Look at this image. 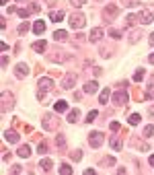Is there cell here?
<instances>
[{"instance_id":"cell-1","label":"cell","mask_w":154,"mask_h":175,"mask_svg":"<svg viewBox=\"0 0 154 175\" xmlns=\"http://www.w3.org/2000/svg\"><path fill=\"white\" fill-rule=\"evenodd\" d=\"M58 124H60V118H55L54 113H45V118H43V128H45L47 132L58 130Z\"/></svg>"},{"instance_id":"cell-2","label":"cell","mask_w":154,"mask_h":175,"mask_svg":"<svg viewBox=\"0 0 154 175\" xmlns=\"http://www.w3.org/2000/svg\"><path fill=\"white\" fill-rule=\"evenodd\" d=\"M68 23H70V27H72V29H82V27H84V23H86V19H84V15L74 12V15L68 19Z\"/></svg>"},{"instance_id":"cell-3","label":"cell","mask_w":154,"mask_h":175,"mask_svg":"<svg viewBox=\"0 0 154 175\" xmlns=\"http://www.w3.org/2000/svg\"><path fill=\"white\" fill-rule=\"evenodd\" d=\"M10 105H15V99H12V95L10 93H2V113H6V111L10 109Z\"/></svg>"},{"instance_id":"cell-4","label":"cell","mask_w":154,"mask_h":175,"mask_svg":"<svg viewBox=\"0 0 154 175\" xmlns=\"http://www.w3.org/2000/svg\"><path fill=\"white\" fill-rule=\"evenodd\" d=\"M152 19H154V15H152V10H140V15H138V21L140 23H144V25H150L152 23Z\"/></svg>"},{"instance_id":"cell-5","label":"cell","mask_w":154,"mask_h":175,"mask_svg":"<svg viewBox=\"0 0 154 175\" xmlns=\"http://www.w3.org/2000/svg\"><path fill=\"white\" fill-rule=\"evenodd\" d=\"M74 85H76V74L74 72H68V74L62 78V87H64V89H72Z\"/></svg>"},{"instance_id":"cell-6","label":"cell","mask_w":154,"mask_h":175,"mask_svg":"<svg viewBox=\"0 0 154 175\" xmlns=\"http://www.w3.org/2000/svg\"><path fill=\"white\" fill-rule=\"evenodd\" d=\"M89 142H90V146L99 148V146L103 144V134H101V132H93V134L89 136Z\"/></svg>"},{"instance_id":"cell-7","label":"cell","mask_w":154,"mask_h":175,"mask_svg":"<svg viewBox=\"0 0 154 175\" xmlns=\"http://www.w3.org/2000/svg\"><path fill=\"white\" fill-rule=\"evenodd\" d=\"M117 12H119V8H117L115 4H109V6H105V10H103V17H105V21H111L115 15H117Z\"/></svg>"},{"instance_id":"cell-8","label":"cell","mask_w":154,"mask_h":175,"mask_svg":"<svg viewBox=\"0 0 154 175\" xmlns=\"http://www.w3.org/2000/svg\"><path fill=\"white\" fill-rule=\"evenodd\" d=\"M47 60L58 62V64H60V62H66V60H68V56H66V54H60V52H50V54H47Z\"/></svg>"},{"instance_id":"cell-9","label":"cell","mask_w":154,"mask_h":175,"mask_svg":"<svg viewBox=\"0 0 154 175\" xmlns=\"http://www.w3.org/2000/svg\"><path fill=\"white\" fill-rule=\"evenodd\" d=\"M113 101H115L117 105L128 103V93H125V91H117V93H113Z\"/></svg>"},{"instance_id":"cell-10","label":"cell","mask_w":154,"mask_h":175,"mask_svg":"<svg viewBox=\"0 0 154 175\" xmlns=\"http://www.w3.org/2000/svg\"><path fill=\"white\" fill-rule=\"evenodd\" d=\"M89 39L93 41V43H94V41H101V39H103V29H101V27H94V29L90 31Z\"/></svg>"},{"instance_id":"cell-11","label":"cell","mask_w":154,"mask_h":175,"mask_svg":"<svg viewBox=\"0 0 154 175\" xmlns=\"http://www.w3.org/2000/svg\"><path fill=\"white\" fill-rule=\"evenodd\" d=\"M15 74L21 76V78H25V76L29 74V66H27V64H17L15 66Z\"/></svg>"},{"instance_id":"cell-12","label":"cell","mask_w":154,"mask_h":175,"mask_svg":"<svg viewBox=\"0 0 154 175\" xmlns=\"http://www.w3.org/2000/svg\"><path fill=\"white\" fill-rule=\"evenodd\" d=\"M97 89H99V82H97V80H89L84 85V93H89V95H93Z\"/></svg>"},{"instance_id":"cell-13","label":"cell","mask_w":154,"mask_h":175,"mask_svg":"<svg viewBox=\"0 0 154 175\" xmlns=\"http://www.w3.org/2000/svg\"><path fill=\"white\" fill-rule=\"evenodd\" d=\"M51 85H54L51 78H39V91H50Z\"/></svg>"},{"instance_id":"cell-14","label":"cell","mask_w":154,"mask_h":175,"mask_svg":"<svg viewBox=\"0 0 154 175\" xmlns=\"http://www.w3.org/2000/svg\"><path fill=\"white\" fill-rule=\"evenodd\" d=\"M64 17H66V15H64V10H51V12H50V19L54 21V23H60Z\"/></svg>"},{"instance_id":"cell-15","label":"cell","mask_w":154,"mask_h":175,"mask_svg":"<svg viewBox=\"0 0 154 175\" xmlns=\"http://www.w3.org/2000/svg\"><path fill=\"white\" fill-rule=\"evenodd\" d=\"M4 138L8 140V142H19V134H17V132H12V130H6V132H4Z\"/></svg>"},{"instance_id":"cell-16","label":"cell","mask_w":154,"mask_h":175,"mask_svg":"<svg viewBox=\"0 0 154 175\" xmlns=\"http://www.w3.org/2000/svg\"><path fill=\"white\" fill-rule=\"evenodd\" d=\"M54 109L58 111V113H62V111H68V103H66V101H55Z\"/></svg>"},{"instance_id":"cell-17","label":"cell","mask_w":154,"mask_h":175,"mask_svg":"<svg viewBox=\"0 0 154 175\" xmlns=\"http://www.w3.org/2000/svg\"><path fill=\"white\" fill-rule=\"evenodd\" d=\"M58 171H60V175H72V167H70L68 163H62V165L58 167Z\"/></svg>"},{"instance_id":"cell-18","label":"cell","mask_w":154,"mask_h":175,"mask_svg":"<svg viewBox=\"0 0 154 175\" xmlns=\"http://www.w3.org/2000/svg\"><path fill=\"white\" fill-rule=\"evenodd\" d=\"M43 31H45V23H43V21H35V25H33V33L39 35V33H43Z\"/></svg>"},{"instance_id":"cell-19","label":"cell","mask_w":154,"mask_h":175,"mask_svg":"<svg viewBox=\"0 0 154 175\" xmlns=\"http://www.w3.org/2000/svg\"><path fill=\"white\" fill-rule=\"evenodd\" d=\"M45 48H47V43H45V41H35V43L31 45V50H33V52H43Z\"/></svg>"},{"instance_id":"cell-20","label":"cell","mask_w":154,"mask_h":175,"mask_svg":"<svg viewBox=\"0 0 154 175\" xmlns=\"http://www.w3.org/2000/svg\"><path fill=\"white\" fill-rule=\"evenodd\" d=\"M54 39L55 41H66V39H68V33H66V31H55V33H54Z\"/></svg>"},{"instance_id":"cell-21","label":"cell","mask_w":154,"mask_h":175,"mask_svg":"<svg viewBox=\"0 0 154 175\" xmlns=\"http://www.w3.org/2000/svg\"><path fill=\"white\" fill-rule=\"evenodd\" d=\"M31 155V148H29V144H23L19 148V157H23V159H27V157Z\"/></svg>"},{"instance_id":"cell-22","label":"cell","mask_w":154,"mask_h":175,"mask_svg":"<svg viewBox=\"0 0 154 175\" xmlns=\"http://www.w3.org/2000/svg\"><path fill=\"white\" fill-rule=\"evenodd\" d=\"M140 37H142V31H132V33H129V43H136V41H140Z\"/></svg>"},{"instance_id":"cell-23","label":"cell","mask_w":154,"mask_h":175,"mask_svg":"<svg viewBox=\"0 0 154 175\" xmlns=\"http://www.w3.org/2000/svg\"><path fill=\"white\" fill-rule=\"evenodd\" d=\"M146 99H152L154 97V76H152V80H150V85H148V89H146Z\"/></svg>"},{"instance_id":"cell-24","label":"cell","mask_w":154,"mask_h":175,"mask_svg":"<svg viewBox=\"0 0 154 175\" xmlns=\"http://www.w3.org/2000/svg\"><path fill=\"white\" fill-rule=\"evenodd\" d=\"M109 95H111V89H105L103 91V93H101V97H99V101H101V103H109Z\"/></svg>"},{"instance_id":"cell-25","label":"cell","mask_w":154,"mask_h":175,"mask_svg":"<svg viewBox=\"0 0 154 175\" xmlns=\"http://www.w3.org/2000/svg\"><path fill=\"white\" fill-rule=\"evenodd\" d=\"M78 118H80V111H78V109H72V111L68 113V122H70V124H74Z\"/></svg>"},{"instance_id":"cell-26","label":"cell","mask_w":154,"mask_h":175,"mask_svg":"<svg viewBox=\"0 0 154 175\" xmlns=\"http://www.w3.org/2000/svg\"><path fill=\"white\" fill-rule=\"evenodd\" d=\"M51 165H54V163H51V159H43V161H41V163H39V167H41V169L45 171V173H47V171L51 169Z\"/></svg>"},{"instance_id":"cell-27","label":"cell","mask_w":154,"mask_h":175,"mask_svg":"<svg viewBox=\"0 0 154 175\" xmlns=\"http://www.w3.org/2000/svg\"><path fill=\"white\" fill-rule=\"evenodd\" d=\"M128 120H129V124H132V126H138V124H140V115H138V113H132Z\"/></svg>"},{"instance_id":"cell-28","label":"cell","mask_w":154,"mask_h":175,"mask_svg":"<svg viewBox=\"0 0 154 175\" xmlns=\"http://www.w3.org/2000/svg\"><path fill=\"white\" fill-rule=\"evenodd\" d=\"M144 136H146V138H152V136H154V126H146V128H144Z\"/></svg>"},{"instance_id":"cell-29","label":"cell","mask_w":154,"mask_h":175,"mask_svg":"<svg viewBox=\"0 0 154 175\" xmlns=\"http://www.w3.org/2000/svg\"><path fill=\"white\" fill-rule=\"evenodd\" d=\"M136 21H138V17H136V15H128V19H125V27H129V25H134Z\"/></svg>"},{"instance_id":"cell-30","label":"cell","mask_w":154,"mask_h":175,"mask_svg":"<svg viewBox=\"0 0 154 175\" xmlns=\"http://www.w3.org/2000/svg\"><path fill=\"white\" fill-rule=\"evenodd\" d=\"M111 146H113V150H121V140L113 138V140H111Z\"/></svg>"},{"instance_id":"cell-31","label":"cell","mask_w":154,"mask_h":175,"mask_svg":"<svg viewBox=\"0 0 154 175\" xmlns=\"http://www.w3.org/2000/svg\"><path fill=\"white\" fill-rule=\"evenodd\" d=\"M101 165H105V167L115 165V159H113V157H107V159H103V161H101Z\"/></svg>"},{"instance_id":"cell-32","label":"cell","mask_w":154,"mask_h":175,"mask_svg":"<svg viewBox=\"0 0 154 175\" xmlns=\"http://www.w3.org/2000/svg\"><path fill=\"white\" fill-rule=\"evenodd\" d=\"M142 78H144V70L140 68V70H136V74H134V80H136V82H140V80H142Z\"/></svg>"},{"instance_id":"cell-33","label":"cell","mask_w":154,"mask_h":175,"mask_svg":"<svg viewBox=\"0 0 154 175\" xmlns=\"http://www.w3.org/2000/svg\"><path fill=\"white\" fill-rule=\"evenodd\" d=\"M27 31H29V23H21L19 25V33L23 35V33H27Z\"/></svg>"},{"instance_id":"cell-34","label":"cell","mask_w":154,"mask_h":175,"mask_svg":"<svg viewBox=\"0 0 154 175\" xmlns=\"http://www.w3.org/2000/svg\"><path fill=\"white\" fill-rule=\"evenodd\" d=\"M55 142H58V146H60V148H64V146H66V138H64V136H58V138H55Z\"/></svg>"},{"instance_id":"cell-35","label":"cell","mask_w":154,"mask_h":175,"mask_svg":"<svg viewBox=\"0 0 154 175\" xmlns=\"http://www.w3.org/2000/svg\"><path fill=\"white\" fill-rule=\"evenodd\" d=\"M97 115H99L97 111H89V115H86V122H89V124H90V122H94V118H97Z\"/></svg>"},{"instance_id":"cell-36","label":"cell","mask_w":154,"mask_h":175,"mask_svg":"<svg viewBox=\"0 0 154 175\" xmlns=\"http://www.w3.org/2000/svg\"><path fill=\"white\" fill-rule=\"evenodd\" d=\"M109 35L113 37V39H119V37H121V33H119L117 29H111V31H109Z\"/></svg>"},{"instance_id":"cell-37","label":"cell","mask_w":154,"mask_h":175,"mask_svg":"<svg viewBox=\"0 0 154 175\" xmlns=\"http://www.w3.org/2000/svg\"><path fill=\"white\" fill-rule=\"evenodd\" d=\"M72 159L80 161V159H82V150H74V152H72Z\"/></svg>"},{"instance_id":"cell-38","label":"cell","mask_w":154,"mask_h":175,"mask_svg":"<svg viewBox=\"0 0 154 175\" xmlns=\"http://www.w3.org/2000/svg\"><path fill=\"white\" fill-rule=\"evenodd\" d=\"M37 152L45 155V152H47V144H45V142H39V150H37Z\"/></svg>"},{"instance_id":"cell-39","label":"cell","mask_w":154,"mask_h":175,"mask_svg":"<svg viewBox=\"0 0 154 175\" xmlns=\"http://www.w3.org/2000/svg\"><path fill=\"white\" fill-rule=\"evenodd\" d=\"M31 10H33V12H37V10H39V4H37V0H31Z\"/></svg>"},{"instance_id":"cell-40","label":"cell","mask_w":154,"mask_h":175,"mask_svg":"<svg viewBox=\"0 0 154 175\" xmlns=\"http://www.w3.org/2000/svg\"><path fill=\"white\" fill-rule=\"evenodd\" d=\"M140 0H125V6H138Z\"/></svg>"},{"instance_id":"cell-41","label":"cell","mask_w":154,"mask_h":175,"mask_svg":"<svg viewBox=\"0 0 154 175\" xmlns=\"http://www.w3.org/2000/svg\"><path fill=\"white\" fill-rule=\"evenodd\" d=\"M17 12H19V15L23 17V19H27V17H29V10H25V8H21V10H17Z\"/></svg>"},{"instance_id":"cell-42","label":"cell","mask_w":154,"mask_h":175,"mask_svg":"<svg viewBox=\"0 0 154 175\" xmlns=\"http://www.w3.org/2000/svg\"><path fill=\"white\" fill-rule=\"evenodd\" d=\"M70 2H72V4H74V6H82V4H84V2H86V0H70Z\"/></svg>"},{"instance_id":"cell-43","label":"cell","mask_w":154,"mask_h":175,"mask_svg":"<svg viewBox=\"0 0 154 175\" xmlns=\"http://www.w3.org/2000/svg\"><path fill=\"white\" fill-rule=\"evenodd\" d=\"M111 130L117 132V130H119V124H117V122H113V124H111Z\"/></svg>"},{"instance_id":"cell-44","label":"cell","mask_w":154,"mask_h":175,"mask_svg":"<svg viewBox=\"0 0 154 175\" xmlns=\"http://www.w3.org/2000/svg\"><path fill=\"white\" fill-rule=\"evenodd\" d=\"M12 171H15V173H21L23 169H21V165H12Z\"/></svg>"},{"instance_id":"cell-45","label":"cell","mask_w":154,"mask_h":175,"mask_svg":"<svg viewBox=\"0 0 154 175\" xmlns=\"http://www.w3.org/2000/svg\"><path fill=\"white\" fill-rule=\"evenodd\" d=\"M74 99L80 101V99H82V93H78V91H76V93H74Z\"/></svg>"},{"instance_id":"cell-46","label":"cell","mask_w":154,"mask_h":175,"mask_svg":"<svg viewBox=\"0 0 154 175\" xmlns=\"http://www.w3.org/2000/svg\"><path fill=\"white\" fill-rule=\"evenodd\" d=\"M148 60H150V64H154V54H150V58H148Z\"/></svg>"},{"instance_id":"cell-47","label":"cell","mask_w":154,"mask_h":175,"mask_svg":"<svg viewBox=\"0 0 154 175\" xmlns=\"http://www.w3.org/2000/svg\"><path fill=\"white\" fill-rule=\"evenodd\" d=\"M150 45H154V33L150 35Z\"/></svg>"},{"instance_id":"cell-48","label":"cell","mask_w":154,"mask_h":175,"mask_svg":"<svg viewBox=\"0 0 154 175\" xmlns=\"http://www.w3.org/2000/svg\"><path fill=\"white\" fill-rule=\"evenodd\" d=\"M150 165H152V167H154V155H152V157H150Z\"/></svg>"},{"instance_id":"cell-49","label":"cell","mask_w":154,"mask_h":175,"mask_svg":"<svg viewBox=\"0 0 154 175\" xmlns=\"http://www.w3.org/2000/svg\"><path fill=\"white\" fill-rule=\"evenodd\" d=\"M6 2H8V0H2V4H6Z\"/></svg>"},{"instance_id":"cell-50","label":"cell","mask_w":154,"mask_h":175,"mask_svg":"<svg viewBox=\"0 0 154 175\" xmlns=\"http://www.w3.org/2000/svg\"><path fill=\"white\" fill-rule=\"evenodd\" d=\"M17 2H23V0H17Z\"/></svg>"}]
</instances>
